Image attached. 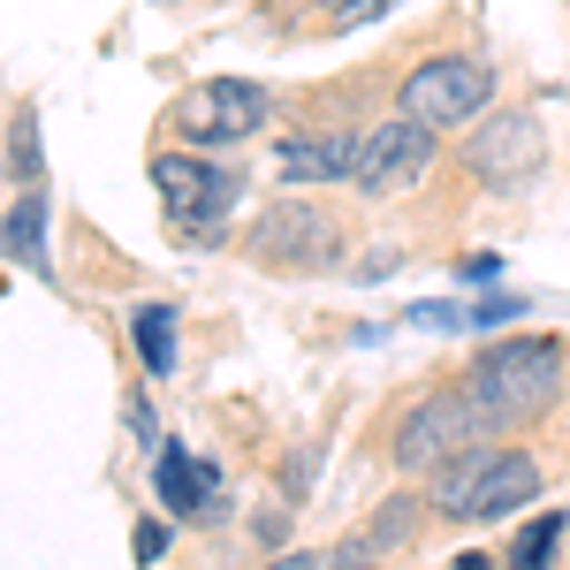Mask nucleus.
Listing matches in <instances>:
<instances>
[{
	"instance_id": "obj_1",
	"label": "nucleus",
	"mask_w": 570,
	"mask_h": 570,
	"mask_svg": "<svg viewBox=\"0 0 570 570\" xmlns=\"http://www.w3.org/2000/svg\"><path fill=\"white\" fill-rule=\"evenodd\" d=\"M464 395L480 411L487 434H532L556 419V403L570 389V343L563 335H502L464 357Z\"/></svg>"
},
{
	"instance_id": "obj_2",
	"label": "nucleus",
	"mask_w": 570,
	"mask_h": 570,
	"mask_svg": "<svg viewBox=\"0 0 570 570\" xmlns=\"http://www.w3.org/2000/svg\"><path fill=\"white\" fill-rule=\"evenodd\" d=\"M540 487H548L540 449H525L518 434H487L472 449H456L426 480V494H434V518H449V525H502L540 502Z\"/></svg>"
},
{
	"instance_id": "obj_3",
	"label": "nucleus",
	"mask_w": 570,
	"mask_h": 570,
	"mask_svg": "<svg viewBox=\"0 0 570 570\" xmlns=\"http://www.w3.org/2000/svg\"><path fill=\"white\" fill-rule=\"evenodd\" d=\"M236 252L259 274L312 282V274H335L351 259V214L327 206L320 190H282V198H266L259 214L236 228Z\"/></svg>"
},
{
	"instance_id": "obj_4",
	"label": "nucleus",
	"mask_w": 570,
	"mask_h": 570,
	"mask_svg": "<svg viewBox=\"0 0 570 570\" xmlns=\"http://www.w3.org/2000/svg\"><path fill=\"white\" fill-rule=\"evenodd\" d=\"M145 176L160 190V220L190 252H220L236 244V206H244V168H220L198 145H160L145 160Z\"/></svg>"
},
{
	"instance_id": "obj_5",
	"label": "nucleus",
	"mask_w": 570,
	"mask_h": 570,
	"mask_svg": "<svg viewBox=\"0 0 570 570\" xmlns=\"http://www.w3.org/2000/svg\"><path fill=\"white\" fill-rule=\"evenodd\" d=\"M494 107H502V77H494L487 53H464V46L426 53V61H411L395 77V115H411V122H426L441 137H464Z\"/></svg>"
},
{
	"instance_id": "obj_6",
	"label": "nucleus",
	"mask_w": 570,
	"mask_h": 570,
	"mask_svg": "<svg viewBox=\"0 0 570 570\" xmlns=\"http://www.w3.org/2000/svg\"><path fill=\"white\" fill-rule=\"evenodd\" d=\"M282 115V91L252 85V77H198L168 99L160 130L168 145H198V153H220V145H252V137L274 130Z\"/></svg>"
},
{
	"instance_id": "obj_7",
	"label": "nucleus",
	"mask_w": 570,
	"mask_h": 570,
	"mask_svg": "<svg viewBox=\"0 0 570 570\" xmlns=\"http://www.w3.org/2000/svg\"><path fill=\"white\" fill-rule=\"evenodd\" d=\"M472 441H487V426H480V411H472V395H464V381H434V389H419L395 411L389 472L395 480H434L441 464L456 449H472Z\"/></svg>"
},
{
	"instance_id": "obj_8",
	"label": "nucleus",
	"mask_w": 570,
	"mask_h": 570,
	"mask_svg": "<svg viewBox=\"0 0 570 570\" xmlns=\"http://www.w3.org/2000/svg\"><path fill=\"white\" fill-rule=\"evenodd\" d=\"M540 168H548V130H540L532 107H494V115H480V122L464 130V145H456V176L472 183V190H487V198L532 190Z\"/></svg>"
},
{
	"instance_id": "obj_9",
	"label": "nucleus",
	"mask_w": 570,
	"mask_h": 570,
	"mask_svg": "<svg viewBox=\"0 0 570 570\" xmlns=\"http://www.w3.org/2000/svg\"><path fill=\"white\" fill-rule=\"evenodd\" d=\"M441 168V130L426 122H411V115H381V122H365L357 137V190L365 198H395V190H411V183H426Z\"/></svg>"
},
{
	"instance_id": "obj_10",
	"label": "nucleus",
	"mask_w": 570,
	"mask_h": 570,
	"mask_svg": "<svg viewBox=\"0 0 570 570\" xmlns=\"http://www.w3.org/2000/svg\"><path fill=\"white\" fill-rule=\"evenodd\" d=\"M153 494L176 525H214L228 518V487H220V464L214 456H190L183 441H160L153 449Z\"/></svg>"
},
{
	"instance_id": "obj_11",
	"label": "nucleus",
	"mask_w": 570,
	"mask_h": 570,
	"mask_svg": "<svg viewBox=\"0 0 570 570\" xmlns=\"http://www.w3.org/2000/svg\"><path fill=\"white\" fill-rule=\"evenodd\" d=\"M357 137L365 130H289L274 137V183L282 190H327L357 176Z\"/></svg>"
},
{
	"instance_id": "obj_12",
	"label": "nucleus",
	"mask_w": 570,
	"mask_h": 570,
	"mask_svg": "<svg viewBox=\"0 0 570 570\" xmlns=\"http://www.w3.org/2000/svg\"><path fill=\"white\" fill-rule=\"evenodd\" d=\"M426 518H434V494L419 480H403L389 502H373V518L351 532V548H365V556H403V548H419Z\"/></svg>"
},
{
	"instance_id": "obj_13",
	"label": "nucleus",
	"mask_w": 570,
	"mask_h": 570,
	"mask_svg": "<svg viewBox=\"0 0 570 570\" xmlns=\"http://www.w3.org/2000/svg\"><path fill=\"white\" fill-rule=\"evenodd\" d=\"M46 236H53V198H46V183H31V190H16L8 214H0V259H16V266H31L39 282H53Z\"/></svg>"
},
{
	"instance_id": "obj_14",
	"label": "nucleus",
	"mask_w": 570,
	"mask_h": 570,
	"mask_svg": "<svg viewBox=\"0 0 570 570\" xmlns=\"http://www.w3.org/2000/svg\"><path fill=\"white\" fill-rule=\"evenodd\" d=\"M176 335H183V312H176V305H137V312H130V343H137V365H145L153 381H168V373L183 365Z\"/></svg>"
},
{
	"instance_id": "obj_15",
	"label": "nucleus",
	"mask_w": 570,
	"mask_h": 570,
	"mask_svg": "<svg viewBox=\"0 0 570 570\" xmlns=\"http://www.w3.org/2000/svg\"><path fill=\"white\" fill-rule=\"evenodd\" d=\"M0 160H8V183H16V190L46 183V145H39V107H31V99L8 115V153H0Z\"/></svg>"
},
{
	"instance_id": "obj_16",
	"label": "nucleus",
	"mask_w": 570,
	"mask_h": 570,
	"mask_svg": "<svg viewBox=\"0 0 570 570\" xmlns=\"http://www.w3.org/2000/svg\"><path fill=\"white\" fill-rule=\"evenodd\" d=\"M563 525H570L563 510H540V518L502 548V570H548V563H556V548H563Z\"/></svg>"
},
{
	"instance_id": "obj_17",
	"label": "nucleus",
	"mask_w": 570,
	"mask_h": 570,
	"mask_svg": "<svg viewBox=\"0 0 570 570\" xmlns=\"http://www.w3.org/2000/svg\"><path fill=\"white\" fill-rule=\"evenodd\" d=\"M395 0H274V16H282V23H297V16H320V23H343V31H357V23H381V16H389Z\"/></svg>"
},
{
	"instance_id": "obj_18",
	"label": "nucleus",
	"mask_w": 570,
	"mask_h": 570,
	"mask_svg": "<svg viewBox=\"0 0 570 570\" xmlns=\"http://www.w3.org/2000/svg\"><path fill=\"white\" fill-rule=\"evenodd\" d=\"M312 480H320V441H312V449H289V464H282V502H305Z\"/></svg>"
},
{
	"instance_id": "obj_19",
	"label": "nucleus",
	"mask_w": 570,
	"mask_h": 570,
	"mask_svg": "<svg viewBox=\"0 0 570 570\" xmlns=\"http://www.w3.org/2000/svg\"><path fill=\"white\" fill-rule=\"evenodd\" d=\"M168 540H176V518H168V510H160V518H145V525H137V563H160V556H168Z\"/></svg>"
},
{
	"instance_id": "obj_20",
	"label": "nucleus",
	"mask_w": 570,
	"mask_h": 570,
	"mask_svg": "<svg viewBox=\"0 0 570 570\" xmlns=\"http://www.w3.org/2000/svg\"><path fill=\"white\" fill-rule=\"evenodd\" d=\"M266 570H335V556H320V548H274Z\"/></svg>"
},
{
	"instance_id": "obj_21",
	"label": "nucleus",
	"mask_w": 570,
	"mask_h": 570,
	"mask_svg": "<svg viewBox=\"0 0 570 570\" xmlns=\"http://www.w3.org/2000/svg\"><path fill=\"white\" fill-rule=\"evenodd\" d=\"M252 532H259L266 548H289V502H282V510H259V518H252Z\"/></svg>"
},
{
	"instance_id": "obj_22",
	"label": "nucleus",
	"mask_w": 570,
	"mask_h": 570,
	"mask_svg": "<svg viewBox=\"0 0 570 570\" xmlns=\"http://www.w3.org/2000/svg\"><path fill=\"white\" fill-rule=\"evenodd\" d=\"M456 282H464V289H487V282H502V259H494V252H480V259L456 266Z\"/></svg>"
},
{
	"instance_id": "obj_23",
	"label": "nucleus",
	"mask_w": 570,
	"mask_h": 570,
	"mask_svg": "<svg viewBox=\"0 0 570 570\" xmlns=\"http://www.w3.org/2000/svg\"><path fill=\"white\" fill-rule=\"evenodd\" d=\"M130 434L145 449H160V426H153V395H130Z\"/></svg>"
},
{
	"instance_id": "obj_24",
	"label": "nucleus",
	"mask_w": 570,
	"mask_h": 570,
	"mask_svg": "<svg viewBox=\"0 0 570 570\" xmlns=\"http://www.w3.org/2000/svg\"><path fill=\"white\" fill-rule=\"evenodd\" d=\"M335 570H395V563H389V556H365V548L343 540V548H335Z\"/></svg>"
},
{
	"instance_id": "obj_25",
	"label": "nucleus",
	"mask_w": 570,
	"mask_h": 570,
	"mask_svg": "<svg viewBox=\"0 0 570 570\" xmlns=\"http://www.w3.org/2000/svg\"><path fill=\"white\" fill-rule=\"evenodd\" d=\"M456 570H494V556H456Z\"/></svg>"
},
{
	"instance_id": "obj_26",
	"label": "nucleus",
	"mask_w": 570,
	"mask_h": 570,
	"mask_svg": "<svg viewBox=\"0 0 570 570\" xmlns=\"http://www.w3.org/2000/svg\"><path fill=\"white\" fill-rule=\"evenodd\" d=\"M145 8H183V0H145Z\"/></svg>"
},
{
	"instance_id": "obj_27",
	"label": "nucleus",
	"mask_w": 570,
	"mask_h": 570,
	"mask_svg": "<svg viewBox=\"0 0 570 570\" xmlns=\"http://www.w3.org/2000/svg\"><path fill=\"white\" fill-rule=\"evenodd\" d=\"M214 8H236V0H214Z\"/></svg>"
}]
</instances>
